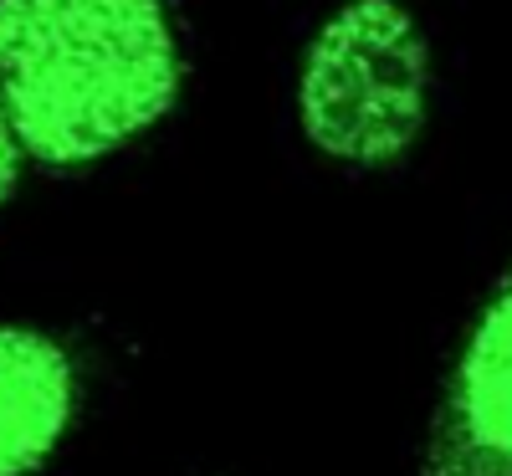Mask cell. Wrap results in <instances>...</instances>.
Masks as SVG:
<instances>
[{"mask_svg": "<svg viewBox=\"0 0 512 476\" xmlns=\"http://www.w3.org/2000/svg\"><path fill=\"white\" fill-rule=\"evenodd\" d=\"M180 88L164 0H0V98L26 164H103L154 134Z\"/></svg>", "mask_w": 512, "mask_h": 476, "instance_id": "cell-1", "label": "cell"}, {"mask_svg": "<svg viewBox=\"0 0 512 476\" xmlns=\"http://www.w3.org/2000/svg\"><path fill=\"white\" fill-rule=\"evenodd\" d=\"M431 36L405 0H338L297 57V134L338 169H395L431 123Z\"/></svg>", "mask_w": 512, "mask_h": 476, "instance_id": "cell-2", "label": "cell"}, {"mask_svg": "<svg viewBox=\"0 0 512 476\" xmlns=\"http://www.w3.org/2000/svg\"><path fill=\"white\" fill-rule=\"evenodd\" d=\"M415 476H512V262L446 364Z\"/></svg>", "mask_w": 512, "mask_h": 476, "instance_id": "cell-3", "label": "cell"}, {"mask_svg": "<svg viewBox=\"0 0 512 476\" xmlns=\"http://www.w3.org/2000/svg\"><path fill=\"white\" fill-rule=\"evenodd\" d=\"M88 400L77 349L36 323H0V476H41Z\"/></svg>", "mask_w": 512, "mask_h": 476, "instance_id": "cell-4", "label": "cell"}, {"mask_svg": "<svg viewBox=\"0 0 512 476\" xmlns=\"http://www.w3.org/2000/svg\"><path fill=\"white\" fill-rule=\"evenodd\" d=\"M21 164H26V149L11 128V113H6V98H0V205H6L21 185Z\"/></svg>", "mask_w": 512, "mask_h": 476, "instance_id": "cell-5", "label": "cell"}]
</instances>
